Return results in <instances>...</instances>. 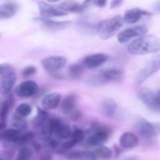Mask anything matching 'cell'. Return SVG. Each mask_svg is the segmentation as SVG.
Segmentation results:
<instances>
[{"mask_svg":"<svg viewBox=\"0 0 160 160\" xmlns=\"http://www.w3.org/2000/svg\"><path fill=\"white\" fill-rule=\"evenodd\" d=\"M21 134V131L17 130L10 128V129H5L0 132V141L7 145H10L11 143L13 142L14 139L18 135Z\"/></svg>","mask_w":160,"mask_h":160,"instance_id":"603a6c76","label":"cell"},{"mask_svg":"<svg viewBox=\"0 0 160 160\" xmlns=\"http://www.w3.org/2000/svg\"><path fill=\"white\" fill-rule=\"evenodd\" d=\"M2 37V34H1V32H0V38Z\"/></svg>","mask_w":160,"mask_h":160,"instance_id":"f6af8a7d","label":"cell"},{"mask_svg":"<svg viewBox=\"0 0 160 160\" xmlns=\"http://www.w3.org/2000/svg\"><path fill=\"white\" fill-rule=\"evenodd\" d=\"M138 144V138L131 132H125L120 138V145L123 148H133Z\"/></svg>","mask_w":160,"mask_h":160,"instance_id":"44dd1931","label":"cell"},{"mask_svg":"<svg viewBox=\"0 0 160 160\" xmlns=\"http://www.w3.org/2000/svg\"><path fill=\"white\" fill-rule=\"evenodd\" d=\"M95 152L90 150L80 151V160H97Z\"/></svg>","mask_w":160,"mask_h":160,"instance_id":"d6a6232c","label":"cell"},{"mask_svg":"<svg viewBox=\"0 0 160 160\" xmlns=\"http://www.w3.org/2000/svg\"><path fill=\"white\" fill-rule=\"evenodd\" d=\"M128 51L136 56L156 53L160 51V38L153 34H145L131 42L128 46Z\"/></svg>","mask_w":160,"mask_h":160,"instance_id":"6da1fadb","label":"cell"},{"mask_svg":"<svg viewBox=\"0 0 160 160\" xmlns=\"http://www.w3.org/2000/svg\"><path fill=\"white\" fill-rule=\"evenodd\" d=\"M84 67L82 63H75L70 66L68 68V74L73 80H78L82 76Z\"/></svg>","mask_w":160,"mask_h":160,"instance_id":"d4e9b609","label":"cell"},{"mask_svg":"<svg viewBox=\"0 0 160 160\" xmlns=\"http://www.w3.org/2000/svg\"><path fill=\"white\" fill-rule=\"evenodd\" d=\"M35 20L45 29L53 31L66 29V28H70L72 24V21L70 20L59 21V20H54L51 19L43 18V17H37L35 18Z\"/></svg>","mask_w":160,"mask_h":160,"instance_id":"7c38bea8","label":"cell"},{"mask_svg":"<svg viewBox=\"0 0 160 160\" xmlns=\"http://www.w3.org/2000/svg\"><path fill=\"white\" fill-rule=\"evenodd\" d=\"M59 7L60 8L61 10L67 12V14L70 12H82L81 3L75 1L62 2L59 5Z\"/></svg>","mask_w":160,"mask_h":160,"instance_id":"cb8c5ba5","label":"cell"},{"mask_svg":"<svg viewBox=\"0 0 160 160\" xmlns=\"http://www.w3.org/2000/svg\"><path fill=\"white\" fill-rule=\"evenodd\" d=\"M32 106L30 104L26 102L20 103V105H18L17 109H16L15 115L22 117V118H25V117H28L32 112Z\"/></svg>","mask_w":160,"mask_h":160,"instance_id":"4316f807","label":"cell"},{"mask_svg":"<svg viewBox=\"0 0 160 160\" xmlns=\"http://www.w3.org/2000/svg\"><path fill=\"white\" fill-rule=\"evenodd\" d=\"M95 156L97 158L102 159H109L112 156V150L110 148L105 145L96 147L94 150Z\"/></svg>","mask_w":160,"mask_h":160,"instance_id":"484cf974","label":"cell"},{"mask_svg":"<svg viewBox=\"0 0 160 160\" xmlns=\"http://www.w3.org/2000/svg\"><path fill=\"white\" fill-rule=\"evenodd\" d=\"M12 105H13V98L11 95L3 102L1 107V110H0V120L1 121H6V117H7L8 113L12 108Z\"/></svg>","mask_w":160,"mask_h":160,"instance_id":"83f0119b","label":"cell"},{"mask_svg":"<svg viewBox=\"0 0 160 160\" xmlns=\"http://www.w3.org/2000/svg\"><path fill=\"white\" fill-rule=\"evenodd\" d=\"M90 131L92 134L88 138L87 142L90 146H94L95 148L102 146L103 144L106 143L112 133L110 128L98 123L92 124Z\"/></svg>","mask_w":160,"mask_h":160,"instance_id":"3957f363","label":"cell"},{"mask_svg":"<svg viewBox=\"0 0 160 160\" xmlns=\"http://www.w3.org/2000/svg\"><path fill=\"white\" fill-rule=\"evenodd\" d=\"M0 107H1V105H0Z\"/></svg>","mask_w":160,"mask_h":160,"instance_id":"bcb514c9","label":"cell"},{"mask_svg":"<svg viewBox=\"0 0 160 160\" xmlns=\"http://www.w3.org/2000/svg\"><path fill=\"white\" fill-rule=\"evenodd\" d=\"M67 64V59L62 56H50L42 59V65L48 73L58 72Z\"/></svg>","mask_w":160,"mask_h":160,"instance_id":"ba28073f","label":"cell"},{"mask_svg":"<svg viewBox=\"0 0 160 160\" xmlns=\"http://www.w3.org/2000/svg\"><path fill=\"white\" fill-rule=\"evenodd\" d=\"M136 129L142 137L152 138L160 134V123H153L144 118H140L136 122Z\"/></svg>","mask_w":160,"mask_h":160,"instance_id":"5b68a950","label":"cell"},{"mask_svg":"<svg viewBox=\"0 0 160 160\" xmlns=\"http://www.w3.org/2000/svg\"><path fill=\"white\" fill-rule=\"evenodd\" d=\"M70 117L73 120H78L81 118V112L78 109H74L71 113L70 114Z\"/></svg>","mask_w":160,"mask_h":160,"instance_id":"8d00e7d4","label":"cell"},{"mask_svg":"<svg viewBox=\"0 0 160 160\" xmlns=\"http://www.w3.org/2000/svg\"><path fill=\"white\" fill-rule=\"evenodd\" d=\"M107 4V1L100 0V1H93V5L98 6V7H104Z\"/></svg>","mask_w":160,"mask_h":160,"instance_id":"f35d334b","label":"cell"},{"mask_svg":"<svg viewBox=\"0 0 160 160\" xmlns=\"http://www.w3.org/2000/svg\"><path fill=\"white\" fill-rule=\"evenodd\" d=\"M11 124L13 127V129L17 130V131H24L28 128V123L25 118L18 117V116L14 114L12 117V120H11Z\"/></svg>","mask_w":160,"mask_h":160,"instance_id":"f1b7e54d","label":"cell"},{"mask_svg":"<svg viewBox=\"0 0 160 160\" xmlns=\"http://www.w3.org/2000/svg\"><path fill=\"white\" fill-rule=\"evenodd\" d=\"M70 138V140L77 145V144L80 143L84 140V133L82 130L79 129V128H75L73 131H72L71 135Z\"/></svg>","mask_w":160,"mask_h":160,"instance_id":"1f68e13d","label":"cell"},{"mask_svg":"<svg viewBox=\"0 0 160 160\" xmlns=\"http://www.w3.org/2000/svg\"><path fill=\"white\" fill-rule=\"evenodd\" d=\"M117 109V103L111 98L105 99L100 106V112L104 117L112 118L115 116Z\"/></svg>","mask_w":160,"mask_h":160,"instance_id":"ffe728a7","label":"cell"},{"mask_svg":"<svg viewBox=\"0 0 160 160\" xmlns=\"http://www.w3.org/2000/svg\"><path fill=\"white\" fill-rule=\"evenodd\" d=\"M98 23V17L94 14H86L77 21L78 31L86 34H94L96 33Z\"/></svg>","mask_w":160,"mask_h":160,"instance_id":"8992f818","label":"cell"},{"mask_svg":"<svg viewBox=\"0 0 160 160\" xmlns=\"http://www.w3.org/2000/svg\"><path fill=\"white\" fill-rule=\"evenodd\" d=\"M15 94L20 98H31L38 92V85L34 81H23L15 88Z\"/></svg>","mask_w":160,"mask_h":160,"instance_id":"30bf717a","label":"cell"},{"mask_svg":"<svg viewBox=\"0 0 160 160\" xmlns=\"http://www.w3.org/2000/svg\"><path fill=\"white\" fill-rule=\"evenodd\" d=\"M37 73V69L34 66H28L22 70L21 74L23 78H29Z\"/></svg>","mask_w":160,"mask_h":160,"instance_id":"836d02e7","label":"cell"},{"mask_svg":"<svg viewBox=\"0 0 160 160\" xmlns=\"http://www.w3.org/2000/svg\"><path fill=\"white\" fill-rule=\"evenodd\" d=\"M123 4V1L120 0H113L110 2V9H116V8L120 7Z\"/></svg>","mask_w":160,"mask_h":160,"instance_id":"74e56055","label":"cell"},{"mask_svg":"<svg viewBox=\"0 0 160 160\" xmlns=\"http://www.w3.org/2000/svg\"><path fill=\"white\" fill-rule=\"evenodd\" d=\"M62 95L59 92H51L47 94L42 101V106L44 109H54L60 104Z\"/></svg>","mask_w":160,"mask_h":160,"instance_id":"e0dca14e","label":"cell"},{"mask_svg":"<svg viewBox=\"0 0 160 160\" xmlns=\"http://www.w3.org/2000/svg\"><path fill=\"white\" fill-rule=\"evenodd\" d=\"M160 70V53L153 56L150 60L145 63V65L137 73L135 78V84L140 86L148 79Z\"/></svg>","mask_w":160,"mask_h":160,"instance_id":"277c9868","label":"cell"},{"mask_svg":"<svg viewBox=\"0 0 160 160\" xmlns=\"http://www.w3.org/2000/svg\"><path fill=\"white\" fill-rule=\"evenodd\" d=\"M148 32V28L145 26L139 25V26H134L131 28H128L120 32L117 35L118 42L121 44H125L130 42L131 39L136 38L142 37L145 35Z\"/></svg>","mask_w":160,"mask_h":160,"instance_id":"52a82bcc","label":"cell"},{"mask_svg":"<svg viewBox=\"0 0 160 160\" xmlns=\"http://www.w3.org/2000/svg\"><path fill=\"white\" fill-rule=\"evenodd\" d=\"M52 133L55 134L57 138L61 139H67L70 137L72 133V129L67 123L59 119H51Z\"/></svg>","mask_w":160,"mask_h":160,"instance_id":"8fae6325","label":"cell"},{"mask_svg":"<svg viewBox=\"0 0 160 160\" xmlns=\"http://www.w3.org/2000/svg\"><path fill=\"white\" fill-rule=\"evenodd\" d=\"M0 160H4V159H3V158H2V157H0Z\"/></svg>","mask_w":160,"mask_h":160,"instance_id":"ee69618b","label":"cell"},{"mask_svg":"<svg viewBox=\"0 0 160 160\" xmlns=\"http://www.w3.org/2000/svg\"><path fill=\"white\" fill-rule=\"evenodd\" d=\"M109 59V56L105 53H94L85 56L82 61V64L88 69H95L106 63Z\"/></svg>","mask_w":160,"mask_h":160,"instance_id":"4fadbf2b","label":"cell"},{"mask_svg":"<svg viewBox=\"0 0 160 160\" xmlns=\"http://www.w3.org/2000/svg\"><path fill=\"white\" fill-rule=\"evenodd\" d=\"M33 156V151L30 147L22 146L19 149L16 160H29Z\"/></svg>","mask_w":160,"mask_h":160,"instance_id":"f546056e","label":"cell"},{"mask_svg":"<svg viewBox=\"0 0 160 160\" xmlns=\"http://www.w3.org/2000/svg\"><path fill=\"white\" fill-rule=\"evenodd\" d=\"M138 98H140L141 101L151 110L154 111L156 112H160L159 108L156 103V99H155V93L152 90L147 88L140 89L138 91Z\"/></svg>","mask_w":160,"mask_h":160,"instance_id":"5bb4252c","label":"cell"},{"mask_svg":"<svg viewBox=\"0 0 160 160\" xmlns=\"http://www.w3.org/2000/svg\"><path fill=\"white\" fill-rule=\"evenodd\" d=\"M155 9H156V10L158 11V12H160V2L157 3V5L156 6Z\"/></svg>","mask_w":160,"mask_h":160,"instance_id":"7bdbcfd3","label":"cell"},{"mask_svg":"<svg viewBox=\"0 0 160 160\" xmlns=\"http://www.w3.org/2000/svg\"><path fill=\"white\" fill-rule=\"evenodd\" d=\"M45 142L47 146H48L49 148H52V149H56V148H57L58 142H56L55 139L49 138L45 140Z\"/></svg>","mask_w":160,"mask_h":160,"instance_id":"d590c367","label":"cell"},{"mask_svg":"<svg viewBox=\"0 0 160 160\" xmlns=\"http://www.w3.org/2000/svg\"><path fill=\"white\" fill-rule=\"evenodd\" d=\"M123 24V22L121 16H115L112 18L99 21L97 27L96 33L100 38L107 40L113 37L120 31Z\"/></svg>","mask_w":160,"mask_h":160,"instance_id":"7a4b0ae2","label":"cell"},{"mask_svg":"<svg viewBox=\"0 0 160 160\" xmlns=\"http://www.w3.org/2000/svg\"><path fill=\"white\" fill-rule=\"evenodd\" d=\"M88 84L90 86H93V87H98V86H102L103 84H106V81L103 78L102 73H98V74L95 75L93 77H91L88 80Z\"/></svg>","mask_w":160,"mask_h":160,"instance_id":"4dcf8cb0","label":"cell"},{"mask_svg":"<svg viewBox=\"0 0 160 160\" xmlns=\"http://www.w3.org/2000/svg\"><path fill=\"white\" fill-rule=\"evenodd\" d=\"M78 96L76 94L71 93L65 97L61 102V110L64 114L70 115L74 109H76Z\"/></svg>","mask_w":160,"mask_h":160,"instance_id":"d6986e66","label":"cell"},{"mask_svg":"<svg viewBox=\"0 0 160 160\" xmlns=\"http://www.w3.org/2000/svg\"><path fill=\"white\" fill-rule=\"evenodd\" d=\"M16 82L17 75L14 70L0 77V93L2 95H9Z\"/></svg>","mask_w":160,"mask_h":160,"instance_id":"9a60e30c","label":"cell"},{"mask_svg":"<svg viewBox=\"0 0 160 160\" xmlns=\"http://www.w3.org/2000/svg\"><path fill=\"white\" fill-rule=\"evenodd\" d=\"M151 15H152V12L139 9V8H134V9L127 10L123 17H122V19H123V23H128V24H134V23L138 22L144 16Z\"/></svg>","mask_w":160,"mask_h":160,"instance_id":"2e32d148","label":"cell"},{"mask_svg":"<svg viewBox=\"0 0 160 160\" xmlns=\"http://www.w3.org/2000/svg\"><path fill=\"white\" fill-rule=\"evenodd\" d=\"M39 12L41 17L50 19L52 17H59L67 15V12L61 10L59 6L51 4L44 1H40L38 2Z\"/></svg>","mask_w":160,"mask_h":160,"instance_id":"9c48e42d","label":"cell"},{"mask_svg":"<svg viewBox=\"0 0 160 160\" xmlns=\"http://www.w3.org/2000/svg\"><path fill=\"white\" fill-rule=\"evenodd\" d=\"M155 99H156V103L160 111V89L156 93H155Z\"/></svg>","mask_w":160,"mask_h":160,"instance_id":"ab89813d","label":"cell"},{"mask_svg":"<svg viewBox=\"0 0 160 160\" xmlns=\"http://www.w3.org/2000/svg\"><path fill=\"white\" fill-rule=\"evenodd\" d=\"M19 9V5L16 2H6L0 4V20L9 19L16 15Z\"/></svg>","mask_w":160,"mask_h":160,"instance_id":"ac0fdd59","label":"cell"},{"mask_svg":"<svg viewBox=\"0 0 160 160\" xmlns=\"http://www.w3.org/2000/svg\"><path fill=\"white\" fill-rule=\"evenodd\" d=\"M13 67L8 63H0V77L13 71Z\"/></svg>","mask_w":160,"mask_h":160,"instance_id":"e575fe53","label":"cell"},{"mask_svg":"<svg viewBox=\"0 0 160 160\" xmlns=\"http://www.w3.org/2000/svg\"><path fill=\"white\" fill-rule=\"evenodd\" d=\"M101 73L106 83L111 82V81L119 82V81H121L123 78V72L119 69H109V70L101 72Z\"/></svg>","mask_w":160,"mask_h":160,"instance_id":"7402d4cb","label":"cell"},{"mask_svg":"<svg viewBox=\"0 0 160 160\" xmlns=\"http://www.w3.org/2000/svg\"><path fill=\"white\" fill-rule=\"evenodd\" d=\"M40 160H52V156L49 153H44L41 156Z\"/></svg>","mask_w":160,"mask_h":160,"instance_id":"60d3db41","label":"cell"},{"mask_svg":"<svg viewBox=\"0 0 160 160\" xmlns=\"http://www.w3.org/2000/svg\"><path fill=\"white\" fill-rule=\"evenodd\" d=\"M6 128V121H1L0 120V132L5 130Z\"/></svg>","mask_w":160,"mask_h":160,"instance_id":"b9f144b4","label":"cell"}]
</instances>
